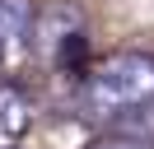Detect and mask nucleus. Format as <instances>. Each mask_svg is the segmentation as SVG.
<instances>
[{"label":"nucleus","instance_id":"f257e3e1","mask_svg":"<svg viewBox=\"0 0 154 149\" xmlns=\"http://www.w3.org/2000/svg\"><path fill=\"white\" fill-rule=\"evenodd\" d=\"M154 102V56L145 51H117L84 79V112L98 121L131 117Z\"/></svg>","mask_w":154,"mask_h":149},{"label":"nucleus","instance_id":"f03ea898","mask_svg":"<svg viewBox=\"0 0 154 149\" xmlns=\"http://www.w3.org/2000/svg\"><path fill=\"white\" fill-rule=\"evenodd\" d=\"M28 33H33L38 56L66 65V70H79L84 47H89V33H84V14H79V5H70V0H51L47 9L33 14V28H28Z\"/></svg>","mask_w":154,"mask_h":149},{"label":"nucleus","instance_id":"39448f33","mask_svg":"<svg viewBox=\"0 0 154 149\" xmlns=\"http://www.w3.org/2000/svg\"><path fill=\"white\" fill-rule=\"evenodd\" d=\"M89 149H149L145 140H131V135H112V140H98V144H89Z\"/></svg>","mask_w":154,"mask_h":149},{"label":"nucleus","instance_id":"20e7f679","mask_svg":"<svg viewBox=\"0 0 154 149\" xmlns=\"http://www.w3.org/2000/svg\"><path fill=\"white\" fill-rule=\"evenodd\" d=\"M33 28V0H0V51Z\"/></svg>","mask_w":154,"mask_h":149},{"label":"nucleus","instance_id":"7ed1b4c3","mask_svg":"<svg viewBox=\"0 0 154 149\" xmlns=\"http://www.w3.org/2000/svg\"><path fill=\"white\" fill-rule=\"evenodd\" d=\"M33 126V102L23 89L14 84H0V140H19Z\"/></svg>","mask_w":154,"mask_h":149},{"label":"nucleus","instance_id":"423d86ee","mask_svg":"<svg viewBox=\"0 0 154 149\" xmlns=\"http://www.w3.org/2000/svg\"><path fill=\"white\" fill-rule=\"evenodd\" d=\"M0 56H5V51H0Z\"/></svg>","mask_w":154,"mask_h":149}]
</instances>
